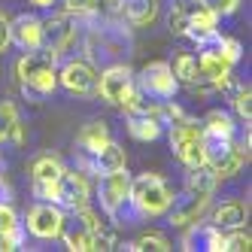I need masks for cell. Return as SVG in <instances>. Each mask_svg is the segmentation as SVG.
<instances>
[{
  "instance_id": "1",
  "label": "cell",
  "mask_w": 252,
  "mask_h": 252,
  "mask_svg": "<svg viewBox=\"0 0 252 252\" xmlns=\"http://www.w3.org/2000/svg\"><path fill=\"white\" fill-rule=\"evenodd\" d=\"M170 201H173V191H170V186L158 173H140L137 179H131L128 204H131L137 219H146V216H149V219L164 216Z\"/></svg>"
},
{
  "instance_id": "2",
  "label": "cell",
  "mask_w": 252,
  "mask_h": 252,
  "mask_svg": "<svg viewBox=\"0 0 252 252\" xmlns=\"http://www.w3.org/2000/svg\"><path fill=\"white\" fill-rule=\"evenodd\" d=\"M19 82L31 100H43L58 88V67L49 52H28L19 61Z\"/></svg>"
},
{
  "instance_id": "3",
  "label": "cell",
  "mask_w": 252,
  "mask_h": 252,
  "mask_svg": "<svg viewBox=\"0 0 252 252\" xmlns=\"http://www.w3.org/2000/svg\"><path fill=\"white\" fill-rule=\"evenodd\" d=\"M219 15H216L207 0H176L170 9V31L179 37H189L191 43H197L207 31H216Z\"/></svg>"
},
{
  "instance_id": "4",
  "label": "cell",
  "mask_w": 252,
  "mask_h": 252,
  "mask_svg": "<svg viewBox=\"0 0 252 252\" xmlns=\"http://www.w3.org/2000/svg\"><path fill=\"white\" fill-rule=\"evenodd\" d=\"M167 137H170V149L173 155L183 161L186 167H197L204 164V146H201V122H194L189 116L176 119L167 125Z\"/></svg>"
},
{
  "instance_id": "5",
  "label": "cell",
  "mask_w": 252,
  "mask_h": 252,
  "mask_svg": "<svg viewBox=\"0 0 252 252\" xmlns=\"http://www.w3.org/2000/svg\"><path fill=\"white\" fill-rule=\"evenodd\" d=\"M128 197H131V173L125 167L100 176V207L110 219H122V216L125 219H137Z\"/></svg>"
},
{
  "instance_id": "6",
  "label": "cell",
  "mask_w": 252,
  "mask_h": 252,
  "mask_svg": "<svg viewBox=\"0 0 252 252\" xmlns=\"http://www.w3.org/2000/svg\"><path fill=\"white\" fill-rule=\"evenodd\" d=\"M137 88L146 97L164 103V100H173L176 92H179V79L173 76V70L167 61H152L143 67V73L137 76Z\"/></svg>"
},
{
  "instance_id": "7",
  "label": "cell",
  "mask_w": 252,
  "mask_h": 252,
  "mask_svg": "<svg viewBox=\"0 0 252 252\" xmlns=\"http://www.w3.org/2000/svg\"><path fill=\"white\" fill-rule=\"evenodd\" d=\"M76 28H79V19L73 12H67V9L55 12L52 19L43 22V49L58 61L64 52L76 43Z\"/></svg>"
},
{
  "instance_id": "8",
  "label": "cell",
  "mask_w": 252,
  "mask_h": 252,
  "mask_svg": "<svg viewBox=\"0 0 252 252\" xmlns=\"http://www.w3.org/2000/svg\"><path fill=\"white\" fill-rule=\"evenodd\" d=\"M67 222V216L58 204H52V201H40V204H33L25 216V231L33 234L37 240H55L61 237V228Z\"/></svg>"
},
{
  "instance_id": "9",
  "label": "cell",
  "mask_w": 252,
  "mask_h": 252,
  "mask_svg": "<svg viewBox=\"0 0 252 252\" xmlns=\"http://www.w3.org/2000/svg\"><path fill=\"white\" fill-rule=\"evenodd\" d=\"M213 204V194H204V191H183V194H176L170 207H167V219L170 225L176 228H186V225H194V222H201L207 210Z\"/></svg>"
},
{
  "instance_id": "10",
  "label": "cell",
  "mask_w": 252,
  "mask_h": 252,
  "mask_svg": "<svg viewBox=\"0 0 252 252\" xmlns=\"http://www.w3.org/2000/svg\"><path fill=\"white\" fill-rule=\"evenodd\" d=\"M85 49H88V58L92 61H113L119 52L128 49V37H125V31L116 28V25H97L92 28V33H88V40H85Z\"/></svg>"
},
{
  "instance_id": "11",
  "label": "cell",
  "mask_w": 252,
  "mask_h": 252,
  "mask_svg": "<svg viewBox=\"0 0 252 252\" xmlns=\"http://www.w3.org/2000/svg\"><path fill=\"white\" fill-rule=\"evenodd\" d=\"M131 88H134V73H131L128 64L116 61L97 76V94L113 106H122V100L131 94Z\"/></svg>"
},
{
  "instance_id": "12",
  "label": "cell",
  "mask_w": 252,
  "mask_h": 252,
  "mask_svg": "<svg viewBox=\"0 0 252 252\" xmlns=\"http://www.w3.org/2000/svg\"><path fill=\"white\" fill-rule=\"evenodd\" d=\"M58 82L67 88L70 94H79V97H92L97 94V70L92 67V61H67L58 70Z\"/></svg>"
},
{
  "instance_id": "13",
  "label": "cell",
  "mask_w": 252,
  "mask_h": 252,
  "mask_svg": "<svg viewBox=\"0 0 252 252\" xmlns=\"http://www.w3.org/2000/svg\"><path fill=\"white\" fill-rule=\"evenodd\" d=\"M61 173H64V164H61L55 155H40L37 161H33V167H31V176H33V197L55 204Z\"/></svg>"
},
{
  "instance_id": "14",
  "label": "cell",
  "mask_w": 252,
  "mask_h": 252,
  "mask_svg": "<svg viewBox=\"0 0 252 252\" xmlns=\"http://www.w3.org/2000/svg\"><path fill=\"white\" fill-rule=\"evenodd\" d=\"M88 197H92V191H88V179L82 170H64L61 179H58V197L55 204L61 210H79L88 204Z\"/></svg>"
},
{
  "instance_id": "15",
  "label": "cell",
  "mask_w": 252,
  "mask_h": 252,
  "mask_svg": "<svg viewBox=\"0 0 252 252\" xmlns=\"http://www.w3.org/2000/svg\"><path fill=\"white\" fill-rule=\"evenodd\" d=\"M9 40L25 52L43 49V22L37 15H19L15 22H9Z\"/></svg>"
},
{
  "instance_id": "16",
  "label": "cell",
  "mask_w": 252,
  "mask_h": 252,
  "mask_svg": "<svg viewBox=\"0 0 252 252\" xmlns=\"http://www.w3.org/2000/svg\"><path fill=\"white\" fill-rule=\"evenodd\" d=\"M183 249H207V252H225V231L216 225H191L183 237Z\"/></svg>"
},
{
  "instance_id": "17",
  "label": "cell",
  "mask_w": 252,
  "mask_h": 252,
  "mask_svg": "<svg viewBox=\"0 0 252 252\" xmlns=\"http://www.w3.org/2000/svg\"><path fill=\"white\" fill-rule=\"evenodd\" d=\"M0 140H9V143H15V146H22V143L28 140L25 122H22V116H19V110H15L12 100L0 103Z\"/></svg>"
},
{
  "instance_id": "18",
  "label": "cell",
  "mask_w": 252,
  "mask_h": 252,
  "mask_svg": "<svg viewBox=\"0 0 252 252\" xmlns=\"http://www.w3.org/2000/svg\"><path fill=\"white\" fill-rule=\"evenodd\" d=\"M249 219V207L243 201H225L213 210V225L222 228V231H231V228H243Z\"/></svg>"
},
{
  "instance_id": "19",
  "label": "cell",
  "mask_w": 252,
  "mask_h": 252,
  "mask_svg": "<svg viewBox=\"0 0 252 252\" xmlns=\"http://www.w3.org/2000/svg\"><path fill=\"white\" fill-rule=\"evenodd\" d=\"M122 12L131 28H149L158 19V0H122Z\"/></svg>"
},
{
  "instance_id": "20",
  "label": "cell",
  "mask_w": 252,
  "mask_h": 252,
  "mask_svg": "<svg viewBox=\"0 0 252 252\" xmlns=\"http://www.w3.org/2000/svg\"><path fill=\"white\" fill-rule=\"evenodd\" d=\"M61 237H64V243H67L70 252H92L94 249V231L88 228L85 222H79L76 216H73V222H70V225L64 222Z\"/></svg>"
},
{
  "instance_id": "21",
  "label": "cell",
  "mask_w": 252,
  "mask_h": 252,
  "mask_svg": "<svg viewBox=\"0 0 252 252\" xmlns=\"http://www.w3.org/2000/svg\"><path fill=\"white\" fill-rule=\"evenodd\" d=\"M128 134L140 143H152L158 140L161 134H164V122H161V116H128Z\"/></svg>"
},
{
  "instance_id": "22",
  "label": "cell",
  "mask_w": 252,
  "mask_h": 252,
  "mask_svg": "<svg viewBox=\"0 0 252 252\" xmlns=\"http://www.w3.org/2000/svg\"><path fill=\"white\" fill-rule=\"evenodd\" d=\"M125 164H128V161H125V149L119 146V143H113V140L92 155V170L100 173V176L103 173H113V170H122Z\"/></svg>"
},
{
  "instance_id": "23",
  "label": "cell",
  "mask_w": 252,
  "mask_h": 252,
  "mask_svg": "<svg viewBox=\"0 0 252 252\" xmlns=\"http://www.w3.org/2000/svg\"><path fill=\"white\" fill-rule=\"evenodd\" d=\"M110 140H113V137H110V128H106V122H88L85 128L79 131V137H76L79 149H82L85 155H94V152L103 149Z\"/></svg>"
},
{
  "instance_id": "24",
  "label": "cell",
  "mask_w": 252,
  "mask_h": 252,
  "mask_svg": "<svg viewBox=\"0 0 252 252\" xmlns=\"http://www.w3.org/2000/svg\"><path fill=\"white\" fill-rule=\"evenodd\" d=\"M216 173L207 167V164H197V167H189L186 173V189L189 191H204V194H213L216 191Z\"/></svg>"
},
{
  "instance_id": "25",
  "label": "cell",
  "mask_w": 252,
  "mask_h": 252,
  "mask_svg": "<svg viewBox=\"0 0 252 252\" xmlns=\"http://www.w3.org/2000/svg\"><path fill=\"white\" fill-rule=\"evenodd\" d=\"M201 128L210 131V134H219V137H234L237 134V125H234V119L225 110H210L207 119L201 122Z\"/></svg>"
},
{
  "instance_id": "26",
  "label": "cell",
  "mask_w": 252,
  "mask_h": 252,
  "mask_svg": "<svg viewBox=\"0 0 252 252\" xmlns=\"http://www.w3.org/2000/svg\"><path fill=\"white\" fill-rule=\"evenodd\" d=\"M170 70H173V76L179 79V85H194L197 79H201V73H197V58L194 55H189V52H183V55H176V61L170 64Z\"/></svg>"
},
{
  "instance_id": "27",
  "label": "cell",
  "mask_w": 252,
  "mask_h": 252,
  "mask_svg": "<svg viewBox=\"0 0 252 252\" xmlns=\"http://www.w3.org/2000/svg\"><path fill=\"white\" fill-rule=\"evenodd\" d=\"M125 249H131V252H167L170 249V240L161 237V234H143V237L131 240Z\"/></svg>"
},
{
  "instance_id": "28",
  "label": "cell",
  "mask_w": 252,
  "mask_h": 252,
  "mask_svg": "<svg viewBox=\"0 0 252 252\" xmlns=\"http://www.w3.org/2000/svg\"><path fill=\"white\" fill-rule=\"evenodd\" d=\"M231 103H234V110H237V116L243 122L252 119V92H249V85H237L231 92Z\"/></svg>"
},
{
  "instance_id": "29",
  "label": "cell",
  "mask_w": 252,
  "mask_h": 252,
  "mask_svg": "<svg viewBox=\"0 0 252 252\" xmlns=\"http://www.w3.org/2000/svg\"><path fill=\"white\" fill-rule=\"evenodd\" d=\"M249 246H252V237H249V231H246V225L243 228H231V231H225V252H249Z\"/></svg>"
},
{
  "instance_id": "30",
  "label": "cell",
  "mask_w": 252,
  "mask_h": 252,
  "mask_svg": "<svg viewBox=\"0 0 252 252\" xmlns=\"http://www.w3.org/2000/svg\"><path fill=\"white\" fill-rule=\"evenodd\" d=\"M219 55L234 67V64H240V58H243V46H240V40H234V37H222L219 40Z\"/></svg>"
},
{
  "instance_id": "31",
  "label": "cell",
  "mask_w": 252,
  "mask_h": 252,
  "mask_svg": "<svg viewBox=\"0 0 252 252\" xmlns=\"http://www.w3.org/2000/svg\"><path fill=\"white\" fill-rule=\"evenodd\" d=\"M15 225H19V213H15L6 201H0V234H6Z\"/></svg>"
},
{
  "instance_id": "32",
  "label": "cell",
  "mask_w": 252,
  "mask_h": 252,
  "mask_svg": "<svg viewBox=\"0 0 252 252\" xmlns=\"http://www.w3.org/2000/svg\"><path fill=\"white\" fill-rule=\"evenodd\" d=\"M207 6L222 19V15H234L240 9V0H207Z\"/></svg>"
},
{
  "instance_id": "33",
  "label": "cell",
  "mask_w": 252,
  "mask_h": 252,
  "mask_svg": "<svg viewBox=\"0 0 252 252\" xmlns=\"http://www.w3.org/2000/svg\"><path fill=\"white\" fill-rule=\"evenodd\" d=\"M9 43H12V40H9V19H6L3 12H0V55L6 52Z\"/></svg>"
},
{
  "instance_id": "34",
  "label": "cell",
  "mask_w": 252,
  "mask_h": 252,
  "mask_svg": "<svg viewBox=\"0 0 252 252\" xmlns=\"http://www.w3.org/2000/svg\"><path fill=\"white\" fill-rule=\"evenodd\" d=\"M6 194H9V189H6V179H3V170H0V201H6Z\"/></svg>"
},
{
  "instance_id": "35",
  "label": "cell",
  "mask_w": 252,
  "mask_h": 252,
  "mask_svg": "<svg viewBox=\"0 0 252 252\" xmlns=\"http://www.w3.org/2000/svg\"><path fill=\"white\" fill-rule=\"evenodd\" d=\"M31 3H33V6H40V9H46V6L55 3V0H31Z\"/></svg>"
}]
</instances>
